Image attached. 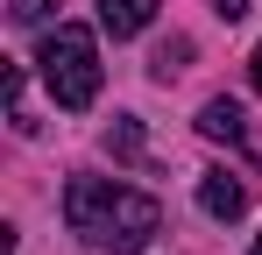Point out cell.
Returning <instances> with one entry per match:
<instances>
[{"label":"cell","mask_w":262,"mask_h":255,"mask_svg":"<svg viewBox=\"0 0 262 255\" xmlns=\"http://www.w3.org/2000/svg\"><path fill=\"white\" fill-rule=\"evenodd\" d=\"M248 255H262V234H255V248H248Z\"/></svg>","instance_id":"obj_11"},{"label":"cell","mask_w":262,"mask_h":255,"mask_svg":"<svg viewBox=\"0 0 262 255\" xmlns=\"http://www.w3.org/2000/svg\"><path fill=\"white\" fill-rule=\"evenodd\" d=\"M213 14H220V22H241V14H248V0H213Z\"/></svg>","instance_id":"obj_9"},{"label":"cell","mask_w":262,"mask_h":255,"mask_svg":"<svg viewBox=\"0 0 262 255\" xmlns=\"http://www.w3.org/2000/svg\"><path fill=\"white\" fill-rule=\"evenodd\" d=\"M106 149H121V156H142V128H135V121H114Z\"/></svg>","instance_id":"obj_8"},{"label":"cell","mask_w":262,"mask_h":255,"mask_svg":"<svg viewBox=\"0 0 262 255\" xmlns=\"http://www.w3.org/2000/svg\"><path fill=\"white\" fill-rule=\"evenodd\" d=\"M248 85L262 92V42H255V57H248Z\"/></svg>","instance_id":"obj_10"},{"label":"cell","mask_w":262,"mask_h":255,"mask_svg":"<svg viewBox=\"0 0 262 255\" xmlns=\"http://www.w3.org/2000/svg\"><path fill=\"white\" fill-rule=\"evenodd\" d=\"M199 135H206V142H241V135H248V114H241L234 99H206V107H199Z\"/></svg>","instance_id":"obj_5"},{"label":"cell","mask_w":262,"mask_h":255,"mask_svg":"<svg viewBox=\"0 0 262 255\" xmlns=\"http://www.w3.org/2000/svg\"><path fill=\"white\" fill-rule=\"evenodd\" d=\"M199 206H206V220H241L248 213V184L234 170H206L199 177Z\"/></svg>","instance_id":"obj_3"},{"label":"cell","mask_w":262,"mask_h":255,"mask_svg":"<svg viewBox=\"0 0 262 255\" xmlns=\"http://www.w3.org/2000/svg\"><path fill=\"white\" fill-rule=\"evenodd\" d=\"M64 220L99 255H142L156 241V227H163V206L149 192H135V184H114V177H71Z\"/></svg>","instance_id":"obj_1"},{"label":"cell","mask_w":262,"mask_h":255,"mask_svg":"<svg viewBox=\"0 0 262 255\" xmlns=\"http://www.w3.org/2000/svg\"><path fill=\"white\" fill-rule=\"evenodd\" d=\"M156 7H163V0H99V29L114 42H128V36H142V29L156 22Z\"/></svg>","instance_id":"obj_4"},{"label":"cell","mask_w":262,"mask_h":255,"mask_svg":"<svg viewBox=\"0 0 262 255\" xmlns=\"http://www.w3.org/2000/svg\"><path fill=\"white\" fill-rule=\"evenodd\" d=\"M36 64H43V85H50V99L64 114H85L99 99V42H92V29L57 22L43 36V50H36Z\"/></svg>","instance_id":"obj_2"},{"label":"cell","mask_w":262,"mask_h":255,"mask_svg":"<svg viewBox=\"0 0 262 255\" xmlns=\"http://www.w3.org/2000/svg\"><path fill=\"white\" fill-rule=\"evenodd\" d=\"M184 64H191V42H184V36H170V42H156V57H149V78H156V85H170Z\"/></svg>","instance_id":"obj_6"},{"label":"cell","mask_w":262,"mask_h":255,"mask_svg":"<svg viewBox=\"0 0 262 255\" xmlns=\"http://www.w3.org/2000/svg\"><path fill=\"white\" fill-rule=\"evenodd\" d=\"M50 14H57V0H14V22L21 29H43Z\"/></svg>","instance_id":"obj_7"}]
</instances>
